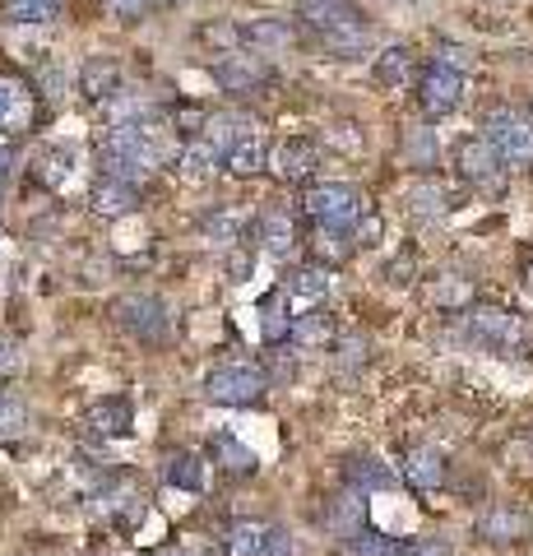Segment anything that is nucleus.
I'll return each instance as SVG.
<instances>
[{
    "label": "nucleus",
    "instance_id": "32",
    "mask_svg": "<svg viewBox=\"0 0 533 556\" xmlns=\"http://www.w3.org/2000/svg\"><path fill=\"white\" fill-rule=\"evenodd\" d=\"M261 241L274 260H288V251L297 247V232H292V218L288 214H265L261 218Z\"/></svg>",
    "mask_w": 533,
    "mask_h": 556
},
{
    "label": "nucleus",
    "instance_id": "46",
    "mask_svg": "<svg viewBox=\"0 0 533 556\" xmlns=\"http://www.w3.org/2000/svg\"><path fill=\"white\" fill-rule=\"evenodd\" d=\"M408 556H455L445 538H418V543H408Z\"/></svg>",
    "mask_w": 533,
    "mask_h": 556
},
{
    "label": "nucleus",
    "instance_id": "33",
    "mask_svg": "<svg viewBox=\"0 0 533 556\" xmlns=\"http://www.w3.org/2000/svg\"><path fill=\"white\" fill-rule=\"evenodd\" d=\"M33 167H38V181H42V186L61 190L65 181L75 177V149H47V153H42V159L33 163Z\"/></svg>",
    "mask_w": 533,
    "mask_h": 556
},
{
    "label": "nucleus",
    "instance_id": "8",
    "mask_svg": "<svg viewBox=\"0 0 533 556\" xmlns=\"http://www.w3.org/2000/svg\"><path fill=\"white\" fill-rule=\"evenodd\" d=\"M459 102H464V75L432 61L422 70V79H418V108H422V116L427 121H445V116L459 112Z\"/></svg>",
    "mask_w": 533,
    "mask_h": 556
},
{
    "label": "nucleus",
    "instance_id": "28",
    "mask_svg": "<svg viewBox=\"0 0 533 556\" xmlns=\"http://www.w3.org/2000/svg\"><path fill=\"white\" fill-rule=\"evenodd\" d=\"M408 79H413V51L385 47L381 56H376V84H381V89H404Z\"/></svg>",
    "mask_w": 533,
    "mask_h": 556
},
{
    "label": "nucleus",
    "instance_id": "48",
    "mask_svg": "<svg viewBox=\"0 0 533 556\" xmlns=\"http://www.w3.org/2000/svg\"><path fill=\"white\" fill-rule=\"evenodd\" d=\"M436 302L441 306H464V302H469V288H464V283H441L436 288Z\"/></svg>",
    "mask_w": 533,
    "mask_h": 556
},
{
    "label": "nucleus",
    "instance_id": "17",
    "mask_svg": "<svg viewBox=\"0 0 533 556\" xmlns=\"http://www.w3.org/2000/svg\"><path fill=\"white\" fill-rule=\"evenodd\" d=\"M210 459H214L228 478H255V468H261V459H255V450L237 441L232 431H218V437L210 441Z\"/></svg>",
    "mask_w": 533,
    "mask_h": 556
},
{
    "label": "nucleus",
    "instance_id": "7",
    "mask_svg": "<svg viewBox=\"0 0 533 556\" xmlns=\"http://www.w3.org/2000/svg\"><path fill=\"white\" fill-rule=\"evenodd\" d=\"M112 316L140 343H158L167 334V306H163V298H153V292H130V298L112 306Z\"/></svg>",
    "mask_w": 533,
    "mask_h": 556
},
{
    "label": "nucleus",
    "instance_id": "5",
    "mask_svg": "<svg viewBox=\"0 0 533 556\" xmlns=\"http://www.w3.org/2000/svg\"><path fill=\"white\" fill-rule=\"evenodd\" d=\"M455 167L473 190H487V195H496V190L506 186V163H502V153L492 149L487 135H464L455 144Z\"/></svg>",
    "mask_w": 533,
    "mask_h": 556
},
{
    "label": "nucleus",
    "instance_id": "42",
    "mask_svg": "<svg viewBox=\"0 0 533 556\" xmlns=\"http://www.w3.org/2000/svg\"><path fill=\"white\" fill-rule=\"evenodd\" d=\"M107 10L116 14V20H144V14L153 10V0H107Z\"/></svg>",
    "mask_w": 533,
    "mask_h": 556
},
{
    "label": "nucleus",
    "instance_id": "2",
    "mask_svg": "<svg viewBox=\"0 0 533 556\" xmlns=\"http://www.w3.org/2000/svg\"><path fill=\"white\" fill-rule=\"evenodd\" d=\"M306 214H312L316 228H353V223L367 218V200L348 181H325L306 190Z\"/></svg>",
    "mask_w": 533,
    "mask_h": 556
},
{
    "label": "nucleus",
    "instance_id": "44",
    "mask_svg": "<svg viewBox=\"0 0 533 556\" xmlns=\"http://www.w3.org/2000/svg\"><path fill=\"white\" fill-rule=\"evenodd\" d=\"M204 112H195V108H181V112H172V130H181V135H195V130H204Z\"/></svg>",
    "mask_w": 533,
    "mask_h": 556
},
{
    "label": "nucleus",
    "instance_id": "40",
    "mask_svg": "<svg viewBox=\"0 0 533 556\" xmlns=\"http://www.w3.org/2000/svg\"><path fill=\"white\" fill-rule=\"evenodd\" d=\"M24 371V353H20V343L0 334V380H14Z\"/></svg>",
    "mask_w": 533,
    "mask_h": 556
},
{
    "label": "nucleus",
    "instance_id": "20",
    "mask_svg": "<svg viewBox=\"0 0 533 556\" xmlns=\"http://www.w3.org/2000/svg\"><path fill=\"white\" fill-rule=\"evenodd\" d=\"M343 482H348L353 492L371 496V492H390V486H394V473H390V468L376 459V455H353L348 464H343Z\"/></svg>",
    "mask_w": 533,
    "mask_h": 556
},
{
    "label": "nucleus",
    "instance_id": "18",
    "mask_svg": "<svg viewBox=\"0 0 533 556\" xmlns=\"http://www.w3.org/2000/svg\"><path fill=\"white\" fill-rule=\"evenodd\" d=\"M404 478H408V486H418V492H436L445 482V455L436 445H413L404 455Z\"/></svg>",
    "mask_w": 533,
    "mask_h": 556
},
{
    "label": "nucleus",
    "instance_id": "34",
    "mask_svg": "<svg viewBox=\"0 0 533 556\" xmlns=\"http://www.w3.org/2000/svg\"><path fill=\"white\" fill-rule=\"evenodd\" d=\"M343 556H408V547H399L394 538L376 533V529H363V533L348 538V552Z\"/></svg>",
    "mask_w": 533,
    "mask_h": 556
},
{
    "label": "nucleus",
    "instance_id": "39",
    "mask_svg": "<svg viewBox=\"0 0 533 556\" xmlns=\"http://www.w3.org/2000/svg\"><path fill=\"white\" fill-rule=\"evenodd\" d=\"M436 65H445V70H473V51L469 47H455V42H441L436 47Z\"/></svg>",
    "mask_w": 533,
    "mask_h": 556
},
{
    "label": "nucleus",
    "instance_id": "50",
    "mask_svg": "<svg viewBox=\"0 0 533 556\" xmlns=\"http://www.w3.org/2000/svg\"><path fill=\"white\" fill-rule=\"evenodd\" d=\"M5 172H10V153H0V204H5Z\"/></svg>",
    "mask_w": 533,
    "mask_h": 556
},
{
    "label": "nucleus",
    "instance_id": "6",
    "mask_svg": "<svg viewBox=\"0 0 533 556\" xmlns=\"http://www.w3.org/2000/svg\"><path fill=\"white\" fill-rule=\"evenodd\" d=\"M469 339L492 348V353H520L524 343V320L502 306H469Z\"/></svg>",
    "mask_w": 533,
    "mask_h": 556
},
{
    "label": "nucleus",
    "instance_id": "16",
    "mask_svg": "<svg viewBox=\"0 0 533 556\" xmlns=\"http://www.w3.org/2000/svg\"><path fill=\"white\" fill-rule=\"evenodd\" d=\"M330 288H334V278H330V265H306V269H297L288 278V298H292V306L297 311H312V306H320L325 298H330Z\"/></svg>",
    "mask_w": 533,
    "mask_h": 556
},
{
    "label": "nucleus",
    "instance_id": "27",
    "mask_svg": "<svg viewBox=\"0 0 533 556\" xmlns=\"http://www.w3.org/2000/svg\"><path fill=\"white\" fill-rule=\"evenodd\" d=\"M251 135H255V126L246 116H237V112H218V116L204 121V139L218 144L223 153H228L232 144H242V139H251Z\"/></svg>",
    "mask_w": 533,
    "mask_h": 556
},
{
    "label": "nucleus",
    "instance_id": "9",
    "mask_svg": "<svg viewBox=\"0 0 533 556\" xmlns=\"http://www.w3.org/2000/svg\"><path fill=\"white\" fill-rule=\"evenodd\" d=\"M210 75H214V84L223 93H232V98H242V93H251V89H261V84L269 79V65H265V56L261 51H218V61L210 65Z\"/></svg>",
    "mask_w": 533,
    "mask_h": 556
},
{
    "label": "nucleus",
    "instance_id": "45",
    "mask_svg": "<svg viewBox=\"0 0 533 556\" xmlns=\"http://www.w3.org/2000/svg\"><path fill=\"white\" fill-rule=\"evenodd\" d=\"M339 353H343L339 362H343L348 371H353V367H363V362H367V339H343V343H339Z\"/></svg>",
    "mask_w": 533,
    "mask_h": 556
},
{
    "label": "nucleus",
    "instance_id": "13",
    "mask_svg": "<svg viewBox=\"0 0 533 556\" xmlns=\"http://www.w3.org/2000/svg\"><path fill=\"white\" fill-rule=\"evenodd\" d=\"M130 427H135V408L126 399H102V404L84 413V431L102 437V441H122V437H130Z\"/></svg>",
    "mask_w": 533,
    "mask_h": 556
},
{
    "label": "nucleus",
    "instance_id": "47",
    "mask_svg": "<svg viewBox=\"0 0 533 556\" xmlns=\"http://www.w3.org/2000/svg\"><path fill=\"white\" fill-rule=\"evenodd\" d=\"M265 556H292V538H288V529L269 525V538H265Z\"/></svg>",
    "mask_w": 533,
    "mask_h": 556
},
{
    "label": "nucleus",
    "instance_id": "3",
    "mask_svg": "<svg viewBox=\"0 0 533 556\" xmlns=\"http://www.w3.org/2000/svg\"><path fill=\"white\" fill-rule=\"evenodd\" d=\"M483 135L492 139L506 167H533V116L515 108H492L483 116Z\"/></svg>",
    "mask_w": 533,
    "mask_h": 556
},
{
    "label": "nucleus",
    "instance_id": "15",
    "mask_svg": "<svg viewBox=\"0 0 533 556\" xmlns=\"http://www.w3.org/2000/svg\"><path fill=\"white\" fill-rule=\"evenodd\" d=\"M223 163H228V153H223L218 144H210L204 135L200 139H186L181 153H177V172H181L186 181H210Z\"/></svg>",
    "mask_w": 533,
    "mask_h": 556
},
{
    "label": "nucleus",
    "instance_id": "49",
    "mask_svg": "<svg viewBox=\"0 0 533 556\" xmlns=\"http://www.w3.org/2000/svg\"><path fill=\"white\" fill-rule=\"evenodd\" d=\"M376 237H381V218L367 214L363 223H357V247H376Z\"/></svg>",
    "mask_w": 533,
    "mask_h": 556
},
{
    "label": "nucleus",
    "instance_id": "4",
    "mask_svg": "<svg viewBox=\"0 0 533 556\" xmlns=\"http://www.w3.org/2000/svg\"><path fill=\"white\" fill-rule=\"evenodd\" d=\"M265 390H269V380L261 367H251V362H228V367H214L204 376V394L223 408H251L265 399Z\"/></svg>",
    "mask_w": 533,
    "mask_h": 556
},
{
    "label": "nucleus",
    "instance_id": "38",
    "mask_svg": "<svg viewBox=\"0 0 533 556\" xmlns=\"http://www.w3.org/2000/svg\"><path fill=\"white\" fill-rule=\"evenodd\" d=\"M316 255L320 260H348L353 247L343 241V228H316Z\"/></svg>",
    "mask_w": 533,
    "mask_h": 556
},
{
    "label": "nucleus",
    "instance_id": "37",
    "mask_svg": "<svg viewBox=\"0 0 533 556\" xmlns=\"http://www.w3.org/2000/svg\"><path fill=\"white\" fill-rule=\"evenodd\" d=\"M28 427V408L20 404L14 394L0 390V441H10V437H20V431Z\"/></svg>",
    "mask_w": 533,
    "mask_h": 556
},
{
    "label": "nucleus",
    "instance_id": "31",
    "mask_svg": "<svg viewBox=\"0 0 533 556\" xmlns=\"http://www.w3.org/2000/svg\"><path fill=\"white\" fill-rule=\"evenodd\" d=\"M61 14V0H5V20L20 28H38L51 24Z\"/></svg>",
    "mask_w": 533,
    "mask_h": 556
},
{
    "label": "nucleus",
    "instance_id": "10",
    "mask_svg": "<svg viewBox=\"0 0 533 556\" xmlns=\"http://www.w3.org/2000/svg\"><path fill=\"white\" fill-rule=\"evenodd\" d=\"M38 116V89L20 75H0V130L24 135Z\"/></svg>",
    "mask_w": 533,
    "mask_h": 556
},
{
    "label": "nucleus",
    "instance_id": "25",
    "mask_svg": "<svg viewBox=\"0 0 533 556\" xmlns=\"http://www.w3.org/2000/svg\"><path fill=\"white\" fill-rule=\"evenodd\" d=\"M163 478H167V486H177V492H204V459L191 455V450H177V455H167Z\"/></svg>",
    "mask_w": 533,
    "mask_h": 556
},
{
    "label": "nucleus",
    "instance_id": "19",
    "mask_svg": "<svg viewBox=\"0 0 533 556\" xmlns=\"http://www.w3.org/2000/svg\"><path fill=\"white\" fill-rule=\"evenodd\" d=\"M404 204H408V214L413 218H441V214H450L455 208V200H450V190H445L436 177H422V181H413L408 186V195H404Z\"/></svg>",
    "mask_w": 533,
    "mask_h": 556
},
{
    "label": "nucleus",
    "instance_id": "1",
    "mask_svg": "<svg viewBox=\"0 0 533 556\" xmlns=\"http://www.w3.org/2000/svg\"><path fill=\"white\" fill-rule=\"evenodd\" d=\"M302 20L316 28L320 47L339 61H357L371 47V28L348 0H302Z\"/></svg>",
    "mask_w": 533,
    "mask_h": 556
},
{
    "label": "nucleus",
    "instance_id": "11",
    "mask_svg": "<svg viewBox=\"0 0 533 556\" xmlns=\"http://www.w3.org/2000/svg\"><path fill=\"white\" fill-rule=\"evenodd\" d=\"M316 167H320V149L312 144V139H283V144L269 149V172L279 181H288V186L312 181Z\"/></svg>",
    "mask_w": 533,
    "mask_h": 556
},
{
    "label": "nucleus",
    "instance_id": "30",
    "mask_svg": "<svg viewBox=\"0 0 533 556\" xmlns=\"http://www.w3.org/2000/svg\"><path fill=\"white\" fill-rule=\"evenodd\" d=\"M200 228H204V237L223 241V247H237L242 232H246V214H242V208H218V214H204L200 218Z\"/></svg>",
    "mask_w": 533,
    "mask_h": 556
},
{
    "label": "nucleus",
    "instance_id": "43",
    "mask_svg": "<svg viewBox=\"0 0 533 556\" xmlns=\"http://www.w3.org/2000/svg\"><path fill=\"white\" fill-rule=\"evenodd\" d=\"M413 274H418V260H413V255H399V260H390V265H385V278H390V283H413Z\"/></svg>",
    "mask_w": 533,
    "mask_h": 556
},
{
    "label": "nucleus",
    "instance_id": "26",
    "mask_svg": "<svg viewBox=\"0 0 533 556\" xmlns=\"http://www.w3.org/2000/svg\"><path fill=\"white\" fill-rule=\"evenodd\" d=\"M265 538H269V525L237 519V525L223 529V552L228 556H265Z\"/></svg>",
    "mask_w": 533,
    "mask_h": 556
},
{
    "label": "nucleus",
    "instance_id": "24",
    "mask_svg": "<svg viewBox=\"0 0 533 556\" xmlns=\"http://www.w3.org/2000/svg\"><path fill=\"white\" fill-rule=\"evenodd\" d=\"M292 348H330L334 343V320L325 316V311H302L297 320H292V334H288Z\"/></svg>",
    "mask_w": 533,
    "mask_h": 556
},
{
    "label": "nucleus",
    "instance_id": "21",
    "mask_svg": "<svg viewBox=\"0 0 533 556\" xmlns=\"http://www.w3.org/2000/svg\"><path fill=\"white\" fill-rule=\"evenodd\" d=\"M363 492H353V486H348V492H343V496H334L330 501V510H325V529H330V533H339V538H353V533H363L367 525H363V519H367V506H363Z\"/></svg>",
    "mask_w": 533,
    "mask_h": 556
},
{
    "label": "nucleus",
    "instance_id": "22",
    "mask_svg": "<svg viewBox=\"0 0 533 556\" xmlns=\"http://www.w3.org/2000/svg\"><path fill=\"white\" fill-rule=\"evenodd\" d=\"M135 204H140V195H135L130 181H122V177H98L93 208H98L102 218H126V214H135Z\"/></svg>",
    "mask_w": 533,
    "mask_h": 556
},
{
    "label": "nucleus",
    "instance_id": "12",
    "mask_svg": "<svg viewBox=\"0 0 533 556\" xmlns=\"http://www.w3.org/2000/svg\"><path fill=\"white\" fill-rule=\"evenodd\" d=\"M116 93H122V65H116L112 56H89L79 65V98L84 102H112Z\"/></svg>",
    "mask_w": 533,
    "mask_h": 556
},
{
    "label": "nucleus",
    "instance_id": "35",
    "mask_svg": "<svg viewBox=\"0 0 533 556\" xmlns=\"http://www.w3.org/2000/svg\"><path fill=\"white\" fill-rule=\"evenodd\" d=\"M404 159H408V167H436V130H408V139H404Z\"/></svg>",
    "mask_w": 533,
    "mask_h": 556
},
{
    "label": "nucleus",
    "instance_id": "14",
    "mask_svg": "<svg viewBox=\"0 0 533 556\" xmlns=\"http://www.w3.org/2000/svg\"><path fill=\"white\" fill-rule=\"evenodd\" d=\"M529 533V515L520 506H487L483 515H478V538L483 543H520V538Z\"/></svg>",
    "mask_w": 533,
    "mask_h": 556
},
{
    "label": "nucleus",
    "instance_id": "36",
    "mask_svg": "<svg viewBox=\"0 0 533 556\" xmlns=\"http://www.w3.org/2000/svg\"><path fill=\"white\" fill-rule=\"evenodd\" d=\"M279 298H283V292H269V298L261 302V329H265V343H288V334H292V320L279 311Z\"/></svg>",
    "mask_w": 533,
    "mask_h": 556
},
{
    "label": "nucleus",
    "instance_id": "29",
    "mask_svg": "<svg viewBox=\"0 0 533 556\" xmlns=\"http://www.w3.org/2000/svg\"><path fill=\"white\" fill-rule=\"evenodd\" d=\"M232 172V177H261V172L269 167V149L261 144V139H242V144H232L228 149V163H223Z\"/></svg>",
    "mask_w": 533,
    "mask_h": 556
},
{
    "label": "nucleus",
    "instance_id": "23",
    "mask_svg": "<svg viewBox=\"0 0 533 556\" xmlns=\"http://www.w3.org/2000/svg\"><path fill=\"white\" fill-rule=\"evenodd\" d=\"M242 42L251 51H288L297 42V28L288 20H251V24H242Z\"/></svg>",
    "mask_w": 533,
    "mask_h": 556
},
{
    "label": "nucleus",
    "instance_id": "41",
    "mask_svg": "<svg viewBox=\"0 0 533 556\" xmlns=\"http://www.w3.org/2000/svg\"><path fill=\"white\" fill-rule=\"evenodd\" d=\"M251 269H255V251L251 247H232V255H228V278L232 283H246Z\"/></svg>",
    "mask_w": 533,
    "mask_h": 556
}]
</instances>
